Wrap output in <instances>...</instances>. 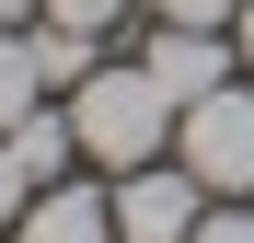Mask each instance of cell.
Masks as SVG:
<instances>
[{
	"mask_svg": "<svg viewBox=\"0 0 254 243\" xmlns=\"http://www.w3.org/2000/svg\"><path fill=\"white\" fill-rule=\"evenodd\" d=\"M23 12H35V0H0V23H23Z\"/></svg>",
	"mask_w": 254,
	"mask_h": 243,
	"instance_id": "5bb4252c",
	"label": "cell"
},
{
	"mask_svg": "<svg viewBox=\"0 0 254 243\" xmlns=\"http://www.w3.org/2000/svg\"><path fill=\"white\" fill-rule=\"evenodd\" d=\"M196 243H254V209H208V220H196Z\"/></svg>",
	"mask_w": 254,
	"mask_h": 243,
	"instance_id": "7c38bea8",
	"label": "cell"
},
{
	"mask_svg": "<svg viewBox=\"0 0 254 243\" xmlns=\"http://www.w3.org/2000/svg\"><path fill=\"white\" fill-rule=\"evenodd\" d=\"M174 162L208 197H254V81H220L174 116Z\"/></svg>",
	"mask_w": 254,
	"mask_h": 243,
	"instance_id": "7a4b0ae2",
	"label": "cell"
},
{
	"mask_svg": "<svg viewBox=\"0 0 254 243\" xmlns=\"http://www.w3.org/2000/svg\"><path fill=\"white\" fill-rule=\"evenodd\" d=\"M150 12H162V23H231L243 0H150Z\"/></svg>",
	"mask_w": 254,
	"mask_h": 243,
	"instance_id": "8fae6325",
	"label": "cell"
},
{
	"mask_svg": "<svg viewBox=\"0 0 254 243\" xmlns=\"http://www.w3.org/2000/svg\"><path fill=\"white\" fill-rule=\"evenodd\" d=\"M35 12H47V23H93V35H104V23L127 12V0H35Z\"/></svg>",
	"mask_w": 254,
	"mask_h": 243,
	"instance_id": "30bf717a",
	"label": "cell"
},
{
	"mask_svg": "<svg viewBox=\"0 0 254 243\" xmlns=\"http://www.w3.org/2000/svg\"><path fill=\"white\" fill-rule=\"evenodd\" d=\"M0 151H12L35 185H69V162H81V128H69V104H35V116H23V128L0 139Z\"/></svg>",
	"mask_w": 254,
	"mask_h": 243,
	"instance_id": "8992f818",
	"label": "cell"
},
{
	"mask_svg": "<svg viewBox=\"0 0 254 243\" xmlns=\"http://www.w3.org/2000/svg\"><path fill=\"white\" fill-rule=\"evenodd\" d=\"M35 104H47V70H35V35H12V23H0V139H12V128H23Z\"/></svg>",
	"mask_w": 254,
	"mask_h": 243,
	"instance_id": "52a82bcc",
	"label": "cell"
},
{
	"mask_svg": "<svg viewBox=\"0 0 254 243\" xmlns=\"http://www.w3.org/2000/svg\"><path fill=\"white\" fill-rule=\"evenodd\" d=\"M23 209H35V174H23L12 151H0V232H23Z\"/></svg>",
	"mask_w": 254,
	"mask_h": 243,
	"instance_id": "9c48e42d",
	"label": "cell"
},
{
	"mask_svg": "<svg viewBox=\"0 0 254 243\" xmlns=\"http://www.w3.org/2000/svg\"><path fill=\"white\" fill-rule=\"evenodd\" d=\"M174 93L150 81V58L139 70H93L69 93V128H81V162H104V174H139V162H162V139H174Z\"/></svg>",
	"mask_w": 254,
	"mask_h": 243,
	"instance_id": "6da1fadb",
	"label": "cell"
},
{
	"mask_svg": "<svg viewBox=\"0 0 254 243\" xmlns=\"http://www.w3.org/2000/svg\"><path fill=\"white\" fill-rule=\"evenodd\" d=\"M12 243H116V197H93V185H35V209H23V232Z\"/></svg>",
	"mask_w": 254,
	"mask_h": 243,
	"instance_id": "5b68a950",
	"label": "cell"
},
{
	"mask_svg": "<svg viewBox=\"0 0 254 243\" xmlns=\"http://www.w3.org/2000/svg\"><path fill=\"white\" fill-rule=\"evenodd\" d=\"M150 81H162L174 104H196V93H220V81H243L231 23H162V35H150Z\"/></svg>",
	"mask_w": 254,
	"mask_h": 243,
	"instance_id": "277c9868",
	"label": "cell"
},
{
	"mask_svg": "<svg viewBox=\"0 0 254 243\" xmlns=\"http://www.w3.org/2000/svg\"><path fill=\"white\" fill-rule=\"evenodd\" d=\"M196 220H208V185L185 174H162V162H139V174H116V243H196Z\"/></svg>",
	"mask_w": 254,
	"mask_h": 243,
	"instance_id": "3957f363",
	"label": "cell"
},
{
	"mask_svg": "<svg viewBox=\"0 0 254 243\" xmlns=\"http://www.w3.org/2000/svg\"><path fill=\"white\" fill-rule=\"evenodd\" d=\"M231 47H243V81H254V0H243V12H231Z\"/></svg>",
	"mask_w": 254,
	"mask_h": 243,
	"instance_id": "4fadbf2b",
	"label": "cell"
},
{
	"mask_svg": "<svg viewBox=\"0 0 254 243\" xmlns=\"http://www.w3.org/2000/svg\"><path fill=\"white\" fill-rule=\"evenodd\" d=\"M35 70H47V93H81L104 58H93V23H47L35 35Z\"/></svg>",
	"mask_w": 254,
	"mask_h": 243,
	"instance_id": "ba28073f",
	"label": "cell"
}]
</instances>
